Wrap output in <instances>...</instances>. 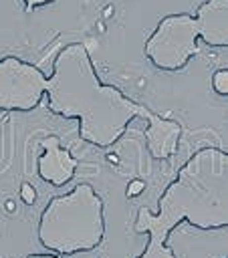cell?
<instances>
[{
    "instance_id": "6da1fadb",
    "label": "cell",
    "mask_w": 228,
    "mask_h": 258,
    "mask_svg": "<svg viewBox=\"0 0 228 258\" xmlns=\"http://www.w3.org/2000/svg\"><path fill=\"white\" fill-rule=\"evenodd\" d=\"M44 101L52 115L75 119L79 139L99 149L115 145L133 119L147 123L155 115L119 87L101 83L83 42H69L56 52Z\"/></svg>"
},
{
    "instance_id": "7a4b0ae2",
    "label": "cell",
    "mask_w": 228,
    "mask_h": 258,
    "mask_svg": "<svg viewBox=\"0 0 228 258\" xmlns=\"http://www.w3.org/2000/svg\"><path fill=\"white\" fill-rule=\"evenodd\" d=\"M196 230L228 228V151L216 145L196 149L157 198L155 212L139 208L137 234H169L182 224Z\"/></svg>"
},
{
    "instance_id": "3957f363",
    "label": "cell",
    "mask_w": 228,
    "mask_h": 258,
    "mask_svg": "<svg viewBox=\"0 0 228 258\" xmlns=\"http://www.w3.org/2000/svg\"><path fill=\"white\" fill-rule=\"evenodd\" d=\"M105 202L89 181L52 196L38 216V244L59 256L97 250L105 240Z\"/></svg>"
},
{
    "instance_id": "277c9868",
    "label": "cell",
    "mask_w": 228,
    "mask_h": 258,
    "mask_svg": "<svg viewBox=\"0 0 228 258\" xmlns=\"http://www.w3.org/2000/svg\"><path fill=\"white\" fill-rule=\"evenodd\" d=\"M198 38L200 32L194 16L186 12L167 14L145 38L143 54L157 71L176 73L186 69L198 54Z\"/></svg>"
},
{
    "instance_id": "5b68a950",
    "label": "cell",
    "mask_w": 228,
    "mask_h": 258,
    "mask_svg": "<svg viewBox=\"0 0 228 258\" xmlns=\"http://www.w3.org/2000/svg\"><path fill=\"white\" fill-rule=\"evenodd\" d=\"M48 77L40 67L6 54L0 58V111L30 113L46 99Z\"/></svg>"
},
{
    "instance_id": "8992f818",
    "label": "cell",
    "mask_w": 228,
    "mask_h": 258,
    "mask_svg": "<svg viewBox=\"0 0 228 258\" xmlns=\"http://www.w3.org/2000/svg\"><path fill=\"white\" fill-rule=\"evenodd\" d=\"M42 153L36 159V173L48 185L61 187L75 177L77 161L67 147L61 145L56 135H48L42 139Z\"/></svg>"
},
{
    "instance_id": "52a82bcc",
    "label": "cell",
    "mask_w": 228,
    "mask_h": 258,
    "mask_svg": "<svg viewBox=\"0 0 228 258\" xmlns=\"http://www.w3.org/2000/svg\"><path fill=\"white\" fill-rule=\"evenodd\" d=\"M200 38L212 48H228V0H204L196 8Z\"/></svg>"
},
{
    "instance_id": "ba28073f",
    "label": "cell",
    "mask_w": 228,
    "mask_h": 258,
    "mask_svg": "<svg viewBox=\"0 0 228 258\" xmlns=\"http://www.w3.org/2000/svg\"><path fill=\"white\" fill-rule=\"evenodd\" d=\"M145 137V147L147 153L153 159H169L178 153L180 139H182V125L176 119L163 117V115H153V119L147 121L143 129Z\"/></svg>"
},
{
    "instance_id": "9c48e42d",
    "label": "cell",
    "mask_w": 228,
    "mask_h": 258,
    "mask_svg": "<svg viewBox=\"0 0 228 258\" xmlns=\"http://www.w3.org/2000/svg\"><path fill=\"white\" fill-rule=\"evenodd\" d=\"M24 258H61V256L52 254V252H34ZM135 258H178V256H176L174 248L167 244V238L157 236V234H147V244H145L143 252L137 254Z\"/></svg>"
},
{
    "instance_id": "30bf717a",
    "label": "cell",
    "mask_w": 228,
    "mask_h": 258,
    "mask_svg": "<svg viewBox=\"0 0 228 258\" xmlns=\"http://www.w3.org/2000/svg\"><path fill=\"white\" fill-rule=\"evenodd\" d=\"M212 89L220 97H228V69H218L212 75Z\"/></svg>"
},
{
    "instance_id": "8fae6325",
    "label": "cell",
    "mask_w": 228,
    "mask_h": 258,
    "mask_svg": "<svg viewBox=\"0 0 228 258\" xmlns=\"http://www.w3.org/2000/svg\"><path fill=\"white\" fill-rule=\"evenodd\" d=\"M20 198H22V202H24L26 206H32L34 200H36V191H34V187H32L30 183H22V185H20Z\"/></svg>"
},
{
    "instance_id": "7c38bea8",
    "label": "cell",
    "mask_w": 228,
    "mask_h": 258,
    "mask_svg": "<svg viewBox=\"0 0 228 258\" xmlns=\"http://www.w3.org/2000/svg\"><path fill=\"white\" fill-rule=\"evenodd\" d=\"M52 2H54V0H22L26 12H32V10H36V8H40V6H46V4H52Z\"/></svg>"
},
{
    "instance_id": "4fadbf2b",
    "label": "cell",
    "mask_w": 228,
    "mask_h": 258,
    "mask_svg": "<svg viewBox=\"0 0 228 258\" xmlns=\"http://www.w3.org/2000/svg\"><path fill=\"white\" fill-rule=\"evenodd\" d=\"M143 187H145V183H143L141 179H135V181L129 183V187H127V196H129V198H135V196H139V194L143 191Z\"/></svg>"
}]
</instances>
